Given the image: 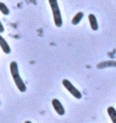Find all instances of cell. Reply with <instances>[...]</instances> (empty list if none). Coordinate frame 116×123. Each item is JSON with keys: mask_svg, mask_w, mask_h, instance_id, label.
Here are the masks:
<instances>
[{"mask_svg": "<svg viewBox=\"0 0 116 123\" xmlns=\"http://www.w3.org/2000/svg\"><path fill=\"white\" fill-rule=\"evenodd\" d=\"M10 69H11L12 78H13L18 89L20 90L21 92H26V85H25V83L23 82V81L22 80L20 75H19L18 63L14 61L11 62V65H10Z\"/></svg>", "mask_w": 116, "mask_h": 123, "instance_id": "6da1fadb", "label": "cell"}, {"mask_svg": "<svg viewBox=\"0 0 116 123\" xmlns=\"http://www.w3.org/2000/svg\"><path fill=\"white\" fill-rule=\"evenodd\" d=\"M49 3L50 5L52 12L53 15V20L56 26L57 27H61L63 24L62 17H61V13L58 6L57 0H49Z\"/></svg>", "mask_w": 116, "mask_h": 123, "instance_id": "7a4b0ae2", "label": "cell"}, {"mask_svg": "<svg viewBox=\"0 0 116 123\" xmlns=\"http://www.w3.org/2000/svg\"><path fill=\"white\" fill-rule=\"evenodd\" d=\"M62 84L64 85V86L67 89L68 91L71 94H72L76 98H77V99H80V98H82V94H81V93L79 91V90L76 89V88L68 80L64 79L62 81Z\"/></svg>", "mask_w": 116, "mask_h": 123, "instance_id": "3957f363", "label": "cell"}, {"mask_svg": "<svg viewBox=\"0 0 116 123\" xmlns=\"http://www.w3.org/2000/svg\"><path fill=\"white\" fill-rule=\"evenodd\" d=\"M52 104L54 108V110H56V112L60 115H64L65 114V109H64L63 105H61L60 101L57 99H53L52 101Z\"/></svg>", "mask_w": 116, "mask_h": 123, "instance_id": "277c9868", "label": "cell"}, {"mask_svg": "<svg viewBox=\"0 0 116 123\" xmlns=\"http://www.w3.org/2000/svg\"><path fill=\"white\" fill-rule=\"evenodd\" d=\"M0 46L5 54L8 55L11 53V47H10L9 44L7 43V42L5 40V38L2 35H0Z\"/></svg>", "mask_w": 116, "mask_h": 123, "instance_id": "5b68a950", "label": "cell"}, {"mask_svg": "<svg viewBox=\"0 0 116 123\" xmlns=\"http://www.w3.org/2000/svg\"><path fill=\"white\" fill-rule=\"evenodd\" d=\"M88 20H89L91 28L95 31H97L99 28V25H98L97 19H96V17L95 16V14H90L89 15H88Z\"/></svg>", "mask_w": 116, "mask_h": 123, "instance_id": "8992f818", "label": "cell"}, {"mask_svg": "<svg viewBox=\"0 0 116 123\" xmlns=\"http://www.w3.org/2000/svg\"><path fill=\"white\" fill-rule=\"evenodd\" d=\"M83 17V12H81V11L78 12V13L73 17L72 20V25H77V24L80 23V21L82 20Z\"/></svg>", "mask_w": 116, "mask_h": 123, "instance_id": "52a82bcc", "label": "cell"}, {"mask_svg": "<svg viewBox=\"0 0 116 123\" xmlns=\"http://www.w3.org/2000/svg\"><path fill=\"white\" fill-rule=\"evenodd\" d=\"M107 113L109 114V116L111 119V121L113 123H116V110L114 107L110 106L107 109Z\"/></svg>", "mask_w": 116, "mask_h": 123, "instance_id": "ba28073f", "label": "cell"}, {"mask_svg": "<svg viewBox=\"0 0 116 123\" xmlns=\"http://www.w3.org/2000/svg\"><path fill=\"white\" fill-rule=\"evenodd\" d=\"M107 66H116V62L115 61H106L103 62L99 63L97 66V68L101 69V68H104L107 67Z\"/></svg>", "mask_w": 116, "mask_h": 123, "instance_id": "9c48e42d", "label": "cell"}, {"mask_svg": "<svg viewBox=\"0 0 116 123\" xmlns=\"http://www.w3.org/2000/svg\"><path fill=\"white\" fill-rule=\"evenodd\" d=\"M0 11L2 12V14L4 15H8L10 14V10L8 7L6 6V5L4 2H0Z\"/></svg>", "mask_w": 116, "mask_h": 123, "instance_id": "30bf717a", "label": "cell"}, {"mask_svg": "<svg viewBox=\"0 0 116 123\" xmlns=\"http://www.w3.org/2000/svg\"><path fill=\"white\" fill-rule=\"evenodd\" d=\"M4 32V26L2 24L1 21H0V33H3Z\"/></svg>", "mask_w": 116, "mask_h": 123, "instance_id": "8fae6325", "label": "cell"}, {"mask_svg": "<svg viewBox=\"0 0 116 123\" xmlns=\"http://www.w3.org/2000/svg\"><path fill=\"white\" fill-rule=\"evenodd\" d=\"M25 123H32V122H29V121H26Z\"/></svg>", "mask_w": 116, "mask_h": 123, "instance_id": "7c38bea8", "label": "cell"}]
</instances>
